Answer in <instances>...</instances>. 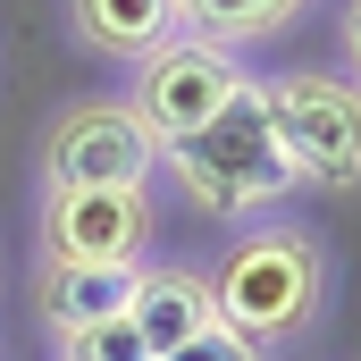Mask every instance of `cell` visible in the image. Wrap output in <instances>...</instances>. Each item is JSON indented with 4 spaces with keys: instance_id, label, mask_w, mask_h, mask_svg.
Wrapping results in <instances>:
<instances>
[{
    "instance_id": "6da1fadb",
    "label": "cell",
    "mask_w": 361,
    "mask_h": 361,
    "mask_svg": "<svg viewBox=\"0 0 361 361\" xmlns=\"http://www.w3.org/2000/svg\"><path fill=\"white\" fill-rule=\"evenodd\" d=\"M160 169H169V177H177L210 219H252V210H269V202H286V193L302 185V169L286 160V143H277V126H269L261 76L235 92L202 135L169 143V152H160Z\"/></svg>"
},
{
    "instance_id": "7a4b0ae2",
    "label": "cell",
    "mask_w": 361,
    "mask_h": 361,
    "mask_svg": "<svg viewBox=\"0 0 361 361\" xmlns=\"http://www.w3.org/2000/svg\"><path fill=\"white\" fill-rule=\"evenodd\" d=\"M219 319L252 345H286L319 319L328 302V244L311 227H252L227 244V261L210 269Z\"/></svg>"
},
{
    "instance_id": "3957f363",
    "label": "cell",
    "mask_w": 361,
    "mask_h": 361,
    "mask_svg": "<svg viewBox=\"0 0 361 361\" xmlns=\"http://www.w3.org/2000/svg\"><path fill=\"white\" fill-rule=\"evenodd\" d=\"M269 126L302 185H361V85L328 76V68H294V76H261Z\"/></svg>"
},
{
    "instance_id": "277c9868",
    "label": "cell",
    "mask_w": 361,
    "mask_h": 361,
    "mask_svg": "<svg viewBox=\"0 0 361 361\" xmlns=\"http://www.w3.org/2000/svg\"><path fill=\"white\" fill-rule=\"evenodd\" d=\"M252 85L244 76V59L227 51V42H202V34H177L169 51H152V59H135V92H126V109L143 118V135L169 152L185 135H202L235 92Z\"/></svg>"
},
{
    "instance_id": "5b68a950",
    "label": "cell",
    "mask_w": 361,
    "mask_h": 361,
    "mask_svg": "<svg viewBox=\"0 0 361 361\" xmlns=\"http://www.w3.org/2000/svg\"><path fill=\"white\" fill-rule=\"evenodd\" d=\"M160 169V143L143 135V118L126 101H76L59 109L51 143H42V177L51 193H76V185H126V193H152Z\"/></svg>"
},
{
    "instance_id": "8992f818",
    "label": "cell",
    "mask_w": 361,
    "mask_h": 361,
    "mask_svg": "<svg viewBox=\"0 0 361 361\" xmlns=\"http://www.w3.org/2000/svg\"><path fill=\"white\" fill-rule=\"evenodd\" d=\"M152 244V193L76 185L42 202V261H143Z\"/></svg>"
},
{
    "instance_id": "52a82bcc",
    "label": "cell",
    "mask_w": 361,
    "mask_h": 361,
    "mask_svg": "<svg viewBox=\"0 0 361 361\" xmlns=\"http://www.w3.org/2000/svg\"><path fill=\"white\" fill-rule=\"evenodd\" d=\"M68 25H76V42L101 51V59H152V51H169L185 25V0H68Z\"/></svg>"
},
{
    "instance_id": "ba28073f",
    "label": "cell",
    "mask_w": 361,
    "mask_h": 361,
    "mask_svg": "<svg viewBox=\"0 0 361 361\" xmlns=\"http://www.w3.org/2000/svg\"><path fill=\"white\" fill-rule=\"evenodd\" d=\"M135 286H143V261H42V319L59 336L92 319H126Z\"/></svg>"
},
{
    "instance_id": "9c48e42d",
    "label": "cell",
    "mask_w": 361,
    "mask_h": 361,
    "mask_svg": "<svg viewBox=\"0 0 361 361\" xmlns=\"http://www.w3.org/2000/svg\"><path fill=\"white\" fill-rule=\"evenodd\" d=\"M126 319H135V336L152 345V361H169L185 336H202V328L219 319V294H210V277H202V269H143Z\"/></svg>"
},
{
    "instance_id": "30bf717a",
    "label": "cell",
    "mask_w": 361,
    "mask_h": 361,
    "mask_svg": "<svg viewBox=\"0 0 361 361\" xmlns=\"http://www.w3.org/2000/svg\"><path fill=\"white\" fill-rule=\"evenodd\" d=\"M302 8H311V0H185V25H193L202 42L244 51V42H261V34H286Z\"/></svg>"
},
{
    "instance_id": "8fae6325",
    "label": "cell",
    "mask_w": 361,
    "mask_h": 361,
    "mask_svg": "<svg viewBox=\"0 0 361 361\" xmlns=\"http://www.w3.org/2000/svg\"><path fill=\"white\" fill-rule=\"evenodd\" d=\"M59 361H152V345L135 336V319H92L59 336Z\"/></svg>"
},
{
    "instance_id": "7c38bea8",
    "label": "cell",
    "mask_w": 361,
    "mask_h": 361,
    "mask_svg": "<svg viewBox=\"0 0 361 361\" xmlns=\"http://www.w3.org/2000/svg\"><path fill=\"white\" fill-rule=\"evenodd\" d=\"M169 361H261V345H252V336H235L227 319H210V328H202V336H185Z\"/></svg>"
},
{
    "instance_id": "4fadbf2b",
    "label": "cell",
    "mask_w": 361,
    "mask_h": 361,
    "mask_svg": "<svg viewBox=\"0 0 361 361\" xmlns=\"http://www.w3.org/2000/svg\"><path fill=\"white\" fill-rule=\"evenodd\" d=\"M345 59H353V85H361V0L345 8Z\"/></svg>"
}]
</instances>
